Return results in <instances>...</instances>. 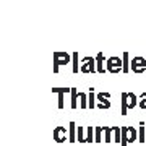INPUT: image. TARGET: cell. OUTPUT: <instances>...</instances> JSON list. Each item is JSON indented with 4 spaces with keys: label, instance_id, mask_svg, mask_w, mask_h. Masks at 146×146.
<instances>
[{
    "label": "cell",
    "instance_id": "6da1fadb",
    "mask_svg": "<svg viewBox=\"0 0 146 146\" xmlns=\"http://www.w3.org/2000/svg\"><path fill=\"white\" fill-rule=\"evenodd\" d=\"M104 141L106 143H120L122 141V127H104Z\"/></svg>",
    "mask_w": 146,
    "mask_h": 146
},
{
    "label": "cell",
    "instance_id": "7a4b0ae2",
    "mask_svg": "<svg viewBox=\"0 0 146 146\" xmlns=\"http://www.w3.org/2000/svg\"><path fill=\"white\" fill-rule=\"evenodd\" d=\"M138 141V131L133 127H122V141L120 146H128V143Z\"/></svg>",
    "mask_w": 146,
    "mask_h": 146
},
{
    "label": "cell",
    "instance_id": "3957f363",
    "mask_svg": "<svg viewBox=\"0 0 146 146\" xmlns=\"http://www.w3.org/2000/svg\"><path fill=\"white\" fill-rule=\"evenodd\" d=\"M106 68L112 75H119L120 72H123V62L117 57H109L107 62H106Z\"/></svg>",
    "mask_w": 146,
    "mask_h": 146
},
{
    "label": "cell",
    "instance_id": "277c9868",
    "mask_svg": "<svg viewBox=\"0 0 146 146\" xmlns=\"http://www.w3.org/2000/svg\"><path fill=\"white\" fill-rule=\"evenodd\" d=\"M67 63H70V55L67 52H54V73H58V67Z\"/></svg>",
    "mask_w": 146,
    "mask_h": 146
},
{
    "label": "cell",
    "instance_id": "5b68a950",
    "mask_svg": "<svg viewBox=\"0 0 146 146\" xmlns=\"http://www.w3.org/2000/svg\"><path fill=\"white\" fill-rule=\"evenodd\" d=\"M80 72L81 73H94V72H98L96 60L91 58V57H84L83 62H81V67H80Z\"/></svg>",
    "mask_w": 146,
    "mask_h": 146
},
{
    "label": "cell",
    "instance_id": "8992f818",
    "mask_svg": "<svg viewBox=\"0 0 146 146\" xmlns=\"http://www.w3.org/2000/svg\"><path fill=\"white\" fill-rule=\"evenodd\" d=\"M130 68H131V72H135V73L146 72V58L135 57L133 60H131V63H130Z\"/></svg>",
    "mask_w": 146,
    "mask_h": 146
},
{
    "label": "cell",
    "instance_id": "52a82bcc",
    "mask_svg": "<svg viewBox=\"0 0 146 146\" xmlns=\"http://www.w3.org/2000/svg\"><path fill=\"white\" fill-rule=\"evenodd\" d=\"M110 98V93H99L98 94V104H96V107H99V109H109L110 107V102L107 99Z\"/></svg>",
    "mask_w": 146,
    "mask_h": 146
},
{
    "label": "cell",
    "instance_id": "ba28073f",
    "mask_svg": "<svg viewBox=\"0 0 146 146\" xmlns=\"http://www.w3.org/2000/svg\"><path fill=\"white\" fill-rule=\"evenodd\" d=\"M67 138H68V133L65 130V127H57L54 130V140L57 141V143H63Z\"/></svg>",
    "mask_w": 146,
    "mask_h": 146
},
{
    "label": "cell",
    "instance_id": "9c48e42d",
    "mask_svg": "<svg viewBox=\"0 0 146 146\" xmlns=\"http://www.w3.org/2000/svg\"><path fill=\"white\" fill-rule=\"evenodd\" d=\"M52 93L58 94V109H63V96L65 93H72V88H52Z\"/></svg>",
    "mask_w": 146,
    "mask_h": 146
},
{
    "label": "cell",
    "instance_id": "30bf717a",
    "mask_svg": "<svg viewBox=\"0 0 146 146\" xmlns=\"http://www.w3.org/2000/svg\"><path fill=\"white\" fill-rule=\"evenodd\" d=\"M78 140L76 138V123L75 122H70V130H68V141L70 143H75Z\"/></svg>",
    "mask_w": 146,
    "mask_h": 146
},
{
    "label": "cell",
    "instance_id": "8fae6325",
    "mask_svg": "<svg viewBox=\"0 0 146 146\" xmlns=\"http://www.w3.org/2000/svg\"><path fill=\"white\" fill-rule=\"evenodd\" d=\"M96 65H98V72L99 73H106L107 72V68H104V55L102 54H98V57H96Z\"/></svg>",
    "mask_w": 146,
    "mask_h": 146
},
{
    "label": "cell",
    "instance_id": "7c38bea8",
    "mask_svg": "<svg viewBox=\"0 0 146 146\" xmlns=\"http://www.w3.org/2000/svg\"><path fill=\"white\" fill-rule=\"evenodd\" d=\"M122 115H127V112H128V93H122Z\"/></svg>",
    "mask_w": 146,
    "mask_h": 146
},
{
    "label": "cell",
    "instance_id": "4fadbf2b",
    "mask_svg": "<svg viewBox=\"0 0 146 146\" xmlns=\"http://www.w3.org/2000/svg\"><path fill=\"white\" fill-rule=\"evenodd\" d=\"M138 141H140L141 145L146 141V128H145V123L140 122V130H138Z\"/></svg>",
    "mask_w": 146,
    "mask_h": 146
},
{
    "label": "cell",
    "instance_id": "5bb4252c",
    "mask_svg": "<svg viewBox=\"0 0 146 146\" xmlns=\"http://www.w3.org/2000/svg\"><path fill=\"white\" fill-rule=\"evenodd\" d=\"M138 98H136L135 93H128V109H133V107H136L138 106Z\"/></svg>",
    "mask_w": 146,
    "mask_h": 146
},
{
    "label": "cell",
    "instance_id": "9a60e30c",
    "mask_svg": "<svg viewBox=\"0 0 146 146\" xmlns=\"http://www.w3.org/2000/svg\"><path fill=\"white\" fill-rule=\"evenodd\" d=\"M88 106H89V109H94V107H96V102H94V88L89 89V94H88Z\"/></svg>",
    "mask_w": 146,
    "mask_h": 146
},
{
    "label": "cell",
    "instance_id": "2e32d148",
    "mask_svg": "<svg viewBox=\"0 0 146 146\" xmlns=\"http://www.w3.org/2000/svg\"><path fill=\"white\" fill-rule=\"evenodd\" d=\"M80 96H78V91H76V88H72V109H76V99H78Z\"/></svg>",
    "mask_w": 146,
    "mask_h": 146
},
{
    "label": "cell",
    "instance_id": "e0dca14e",
    "mask_svg": "<svg viewBox=\"0 0 146 146\" xmlns=\"http://www.w3.org/2000/svg\"><path fill=\"white\" fill-rule=\"evenodd\" d=\"M102 131H104V127H96V128H94V141H96V143H101V133H102Z\"/></svg>",
    "mask_w": 146,
    "mask_h": 146
},
{
    "label": "cell",
    "instance_id": "ac0fdd59",
    "mask_svg": "<svg viewBox=\"0 0 146 146\" xmlns=\"http://www.w3.org/2000/svg\"><path fill=\"white\" fill-rule=\"evenodd\" d=\"M94 141V128L93 127H86V143Z\"/></svg>",
    "mask_w": 146,
    "mask_h": 146
},
{
    "label": "cell",
    "instance_id": "d6986e66",
    "mask_svg": "<svg viewBox=\"0 0 146 146\" xmlns=\"http://www.w3.org/2000/svg\"><path fill=\"white\" fill-rule=\"evenodd\" d=\"M78 96H80V106H81L83 109L89 107V106H88V96H86L84 93H78Z\"/></svg>",
    "mask_w": 146,
    "mask_h": 146
},
{
    "label": "cell",
    "instance_id": "ffe728a7",
    "mask_svg": "<svg viewBox=\"0 0 146 146\" xmlns=\"http://www.w3.org/2000/svg\"><path fill=\"white\" fill-rule=\"evenodd\" d=\"M84 127H78V135H76V138H78L80 143H86V136H84Z\"/></svg>",
    "mask_w": 146,
    "mask_h": 146
},
{
    "label": "cell",
    "instance_id": "44dd1931",
    "mask_svg": "<svg viewBox=\"0 0 146 146\" xmlns=\"http://www.w3.org/2000/svg\"><path fill=\"white\" fill-rule=\"evenodd\" d=\"M130 72V63H128V54H123V73Z\"/></svg>",
    "mask_w": 146,
    "mask_h": 146
},
{
    "label": "cell",
    "instance_id": "7402d4cb",
    "mask_svg": "<svg viewBox=\"0 0 146 146\" xmlns=\"http://www.w3.org/2000/svg\"><path fill=\"white\" fill-rule=\"evenodd\" d=\"M138 106H140L141 109H146V93H143L140 96V101H138Z\"/></svg>",
    "mask_w": 146,
    "mask_h": 146
},
{
    "label": "cell",
    "instance_id": "603a6c76",
    "mask_svg": "<svg viewBox=\"0 0 146 146\" xmlns=\"http://www.w3.org/2000/svg\"><path fill=\"white\" fill-rule=\"evenodd\" d=\"M73 60H75L73 62V73H78V54L76 52L73 54Z\"/></svg>",
    "mask_w": 146,
    "mask_h": 146
}]
</instances>
